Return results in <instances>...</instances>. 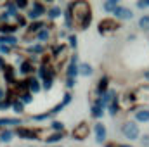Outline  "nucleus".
I'll list each match as a JSON object with an SVG mask.
<instances>
[{"label": "nucleus", "mask_w": 149, "mask_h": 147, "mask_svg": "<svg viewBox=\"0 0 149 147\" xmlns=\"http://www.w3.org/2000/svg\"><path fill=\"white\" fill-rule=\"evenodd\" d=\"M121 132H123V135L127 137V139H130V140H135L137 137H139V126L135 125V123H125L123 125V128H121Z\"/></svg>", "instance_id": "1"}, {"label": "nucleus", "mask_w": 149, "mask_h": 147, "mask_svg": "<svg viewBox=\"0 0 149 147\" xmlns=\"http://www.w3.org/2000/svg\"><path fill=\"white\" fill-rule=\"evenodd\" d=\"M73 137L76 140H83L88 137V125L87 123H80L78 126H74L73 130Z\"/></svg>", "instance_id": "2"}, {"label": "nucleus", "mask_w": 149, "mask_h": 147, "mask_svg": "<svg viewBox=\"0 0 149 147\" xmlns=\"http://www.w3.org/2000/svg\"><path fill=\"white\" fill-rule=\"evenodd\" d=\"M120 26H118V23H114L113 19H104L101 24H99V31L101 33H108V31H114V30H118Z\"/></svg>", "instance_id": "3"}, {"label": "nucleus", "mask_w": 149, "mask_h": 147, "mask_svg": "<svg viewBox=\"0 0 149 147\" xmlns=\"http://www.w3.org/2000/svg\"><path fill=\"white\" fill-rule=\"evenodd\" d=\"M114 16L118 17V19H132V10L130 9H127V7H118L116 10H114Z\"/></svg>", "instance_id": "4"}, {"label": "nucleus", "mask_w": 149, "mask_h": 147, "mask_svg": "<svg viewBox=\"0 0 149 147\" xmlns=\"http://www.w3.org/2000/svg\"><path fill=\"white\" fill-rule=\"evenodd\" d=\"M95 133H97V142H102L106 139V128L102 123H97L95 125Z\"/></svg>", "instance_id": "5"}, {"label": "nucleus", "mask_w": 149, "mask_h": 147, "mask_svg": "<svg viewBox=\"0 0 149 147\" xmlns=\"http://www.w3.org/2000/svg\"><path fill=\"white\" fill-rule=\"evenodd\" d=\"M42 12H43V7H42L40 3H33V10H31L28 16H30L31 19H37V17L40 16V14H42Z\"/></svg>", "instance_id": "6"}, {"label": "nucleus", "mask_w": 149, "mask_h": 147, "mask_svg": "<svg viewBox=\"0 0 149 147\" xmlns=\"http://www.w3.org/2000/svg\"><path fill=\"white\" fill-rule=\"evenodd\" d=\"M135 118H137V121H149V111L148 109L137 111L135 112Z\"/></svg>", "instance_id": "7"}, {"label": "nucleus", "mask_w": 149, "mask_h": 147, "mask_svg": "<svg viewBox=\"0 0 149 147\" xmlns=\"http://www.w3.org/2000/svg\"><path fill=\"white\" fill-rule=\"evenodd\" d=\"M78 69H80V68L76 66V57H74L73 62H71V66H70V71H68V76H70V80H73V76H76V74L80 73Z\"/></svg>", "instance_id": "8"}, {"label": "nucleus", "mask_w": 149, "mask_h": 147, "mask_svg": "<svg viewBox=\"0 0 149 147\" xmlns=\"http://www.w3.org/2000/svg\"><path fill=\"white\" fill-rule=\"evenodd\" d=\"M17 135H19V137H24V139H35L33 132H30V130H26V128H19V130H17Z\"/></svg>", "instance_id": "9"}, {"label": "nucleus", "mask_w": 149, "mask_h": 147, "mask_svg": "<svg viewBox=\"0 0 149 147\" xmlns=\"http://www.w3.org/2000/svg\"><path fill=\"white\" fill-rule=\"evenodd\" d=\"M118 7H120V5H118L116 0H111V2H106V3H104V9H106V10H113V12H114Z\"/></svg>", "instance_id": "10"}, {"label": "nucleus", "mask_w": 149, "mask_h": 147, "mask_svg": "<svg viewBox=\"0 0 149 147\" xmlns=\"http://www.w3.org/2000/svg\"><path fill=\"white\" fill-rule=\"evenodd\" d=\"M139 26H141L142 30H149V16H142V17L139 19Z\"/></svg>", "instance_id": "11"}, {"label": "nucleus", "mask_w": 149, "mask_h": 147, "mask_svg": "<svg viewBox=\"0 0 149 147\" xmlns=\"http://www.w3.org/2000/svg\"><path fill=\"white\" fill-rule=\"evenodd\" d=\"M92 114H94L95 118H101V116H102V102H99L97 106H94V111H92Z\"/></svg>", "instance_id": "12"}, {"label": "nucleus", "mask_w": 149, "mask_h": 147, "mask_svg": "<svg viewBox=\"0 0 149 147\" xmlns=\"http://www.w3.org/2000/svg\"><path fill=\"white\" fill-rule=\"evenodd\" d=\"M80 73L83 74V76H88V74H92V68L88 64H81L80 66Z\"/></svg>", "instance_id": "13"}, {"label": "nucleus", "mask_w": 149, "mask_h": 147, "mask_svg": "<svg viewBox=\"0 0 149 147\" xmlns=\"http://www.w3.org/2000/svg\"><path fill=\"white\" fill-rule=\"evenodd\" d=\"M16 42H17V40H16L14 37H3V38H0V45H5V43H10V45H12V43H16Z\"/></svg>", "instance_id": "14"}, {"label": "nucleus", "mask_w": 149, "mask_h": 147, "mask_svg": "<svg viewBox=\"0 0 149 147\" xmlns=\"http://www.w3.org/2000/svg\"><path fill=\"white\" fill-rule=\"evenodd\" d=\"M19 119H14V118H5V119H0V125H17Z\"/></svg>", "instance_id": "15"}, {"label": "nucleus", "mask_w": 149, "mask_h": 147, "mask_svg": "<svg viewBox=\"0 0 149 147\" xmlns=\"http://www.w3.org/2000/svg\"><path fill=\"white\" fill-rule=\"evenodd\" d=\"M10 137H12V133H10V132H3V133L0 135V140H2V142H9V140H10Z\"/></svg>", "instance_id": "16"}, {"label": "nucleus", "mask_w": 149, "mask_h": 147, "mask_svg": "<svg viewBox=\"0 0 149 147\" xmlns=\"http://www.w3.org/2000/svg\"><path fill=\"white\" fill-rule=\"evenodd\" d=\"M30 88H31L33 92H38V90H40V87H38V81H37V80H31V81H30Z\"/></svg>", "instance_id": "17"}, {"label": "nucleus", "mask_w": 149, "mask_h": 147, "mask_svg": "<svg viewBox=\"0 0 149 147\" xmlns=\"http://www.w3.org/2000/svg\"><path fill=\"white\" fill-rule=\"evenodd\" d=\"M106 87H108V80L104 78V80H101V83H99V92H104Z\"/></svg>", "instance_id": "18"}, {"label": "nucleus", "mask_w": 149, "mask_h": 147, "mask_svg": "<svg viewBox=\"0 0 149 147\" xmlns=\"http://www.w3.org/2000/svg\"><path fill=\"white\" fill-rule=\"evenodd\" d=\"M21 71H23V73H30V71H31V64H30V62H24Z\"/></svg>", "instance_id": "19"}, {"label": "nucleus", "mask_w": 149, "mask_h": 147, "mask_svg": "<svg viewBox=\"0 0 149 147\" xmlns=\"http://www.w3.org/2000/svg\"><path fill=\"white\" fill-rule=\"evenodd\" d=\"M59 139H63V135H59V133H56V135H52V137H49L47 140H49V142H57Z\"/></svg>", "instance_id": "20"}, {"label": "nucleus", "mask_w": 149, "mask_h": 147, "mask_svg": "<svg viewBox=\"0 0 149 147\" xmlns=\"http://www.w3.org/2000/svg\"><path fill=\"white\" fill-rule=\"evenodd\" d=\"M59 14H61V10H59V9H57V7H54V9H52V10H50V17H57V16H59Z\"/></svg>", "instance_id": "21"}, {"label": "nucleus", "mask_w": 149, "mask_h": 147, "mask_svg": "<svg viewBox=\"0 0 149 147\" xmlns=\"http://www.w3.org/2000/svg\"><path fill=\"white\" fill-rule=\"evenodd\" d=\"M14 109H16V112H21L23 111V104L21 102H14Z\"/></svg>", "instance_id": "22"}, {"label": "nucleus", "mask_w": 149, "mask_h": 147, "mask_svg": "<svg viewBox=\"0 0 149 147\" xmlns=\"http://www.w3.org/2000/svg\"><path fill=\"white\" fill-rule=\"evenodd\" d=\"M9 31H14V26H2V33H9Z\"/></svg>", "instance_id": "23"}, {"label": "nucleus", "mask_w": 149, "mask_h": 147, "mask_svg": "<svg viewBox=\"0 0 149 147\" xmlns=\"http://www.w3.org/2000/svg\"><path fill=\"white\" fill-rule=\"evenodd\" d=\"M0 52H2V54H9V52H10V49H9L7 45H0Z\"/></svg>", "instance_id": "24"}, {"label": "nucleus", "mask_w": 149, "mask_h": 147, "mask_svg": "<svg viewBox=\"0 0 149 147\" xmlns=\"http://www.w3.org/2000/svg\"><path fill=\"white\" fill-rule=\"evenodd\" d=\"M52 126H54V130H63V123H59V121H54Z\"/></svg>", "instance_id": "25"}, {"label": "nucleus", "mask_w": 149, "mask_h": 147, "mask_svg": "<svg viewBox=\"0 0 149 147\" xmlns=\"http://www.w3.org/2000/svg\"><path fill=\"white\" fill-rule=\"evenodd\" d=\"M42 28V23H35V24H31V31H38Z\"/></svg>", "instance_id": "26"}, {"label": "nucleus", "mask_w": 149, "mask_h": 147, "mask_svg": "<svg viewBox=\"0 0 149 147\" xmlns=\"http://www.w3.org/2000/svg\"><path fill=\"white\" fill-rule=\"evenodd\" d=\"M38 37H40V40H45V38L49 37V33H47V31H40V35H38Z\"/></svg>", "instance_id": "27"}, {"label": "nucleus", "mask_w": 149, "mask_h": 147, "mask_svg": "<svg viewBox=\"0 0 149 147\" xmlns=\"http://www.w3.org/2000/svg\"><path fill=\"white\" fill-rule=\"evenodd\" d=\"M23 101H24V102H30V101H31V97H30L28 94H24V95H23Z\"/></svg>", "instance_id": "28"}, {"label": "nucleus", "mask_w": 149, "mask_h": 147, "mask_svg": "<svg viewBox=\"0 0 149 147\" xmlns=\"http://www.w3.org/2000/svg\"><path fill=\"white\" fill-rule=\"evenodd\" d=\"M45 88H50V78H45Z\"/></svg>", "instance_id": "29"}, {"label": "nucleus", "mask_w": 149, "mask_h": 147, "mask_svg": "<svg viewBox=\"0 0 149 147\" xmlns=\"http://www.w3.org/2000/svg\"><path fill=\"white\" fill-rule=\"evenodd\" d=\"M70 42H71V45H73V47L76 45V38H74V37H71V38H70Z\"/></svg>", "instance_id": "30"}, {"label": "nucleus", "mask_w": 149, "mask_h": 147, "mask_svg": "<svg viewBox=\"0 0 149 147\" xmlns=\"http://www.w3.org/2000/svg\"><path fill=\"white\" fill-rule=\"evenodd\" d=\"M142 142H144V144H149V137H148V135H144V139H142Z\"/></svg>", "instance_id": "31"}, {"label": "nucleus", "mask_w": 149, "mask_h": 147, "mask_svg": "<svg viewBox=\"0 0 149 147\" xmlns=\"http://www.w3.org/2000/svg\"><path fill=\"white\" fill-rule=\"evenodd\" d=\"M17 7H26V2H17Z\"/></svg>", "instance_id": "32"}, {"label": "nucleus", "mask_w": 149, "mask_h": 147, "mask_svg": "<svg viewBox=\"0 0 149 147\" xmlns=\"http://www.w3.org/2000/svg\"><path fill=\"white\" fill-rule=\"evenodd\" d=\"M144 78H146V80H149V71H146V73H144Z\"/></svg>", "instance_id": "33"}, {"label": "nucleus", "mask_w": 149, "mask_h": 147, "mask_svg": "<svg viewBox=\"0 0 149 147\" xmlns=\"http://www.w3.org/2000/svg\"><path fill=\"white\" fill-rule=\"evenodd\" d=\"M2 97H3V92H2V90H0V99H2Z\"/></svg>", "instance_id": "34"}, {"label": "nucleus", "mask_w": 149, "mask_h": 147, "mask_svg": "<svg viewBox=\"0 0 149 147\" xmlns=\"http://www.w3.org/2000/svg\"><path fill=\"white\" fill-rule=\"evenodd\" d=\"M120 147H128V146H120Z\"/></svg>", "instance_id": "35"}, {"label": "nucleus", "mask_w": 149, "mask_h": 147, "mask_svg": "<svg viewBox=\"0 0 149 147\" xmlns=\"http://www.w3.org/2000/svg\"><path fill=\"white\" fill-rule=\"evenodd\" d=\"M106 147H114V146H106Z\"/></svg>", "instance_id": "36"}]
</instances>
